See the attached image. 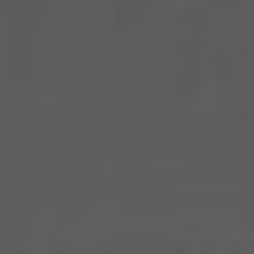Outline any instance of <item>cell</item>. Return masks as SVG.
I'll return each instance as SVG.
<instances>
[]
</instances>
